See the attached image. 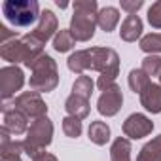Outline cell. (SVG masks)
<instances>
[{
    "mask_svg": "<svg viewBox=\"0 0 161 161\" xmlns=\"http://www.w3.org/2000/svg\"><path fill=\"white\" fill-rule=\"evenodd\" d=\"M74 14L70 19V32L76 42H87L95 34L99 6L95 0H78L72 4Z\"/></svg>",
    "mask_w": 161,
    "mask_h": 161,
    "instance_id": "cell-1",
    "label": "cell"
},
{
    "mask_svg": "<svg viewBox=\"0 0 161 161\" xmlns=\"http://www.w3.org/2000/svg\"><path fill=\"white\" fill-rule=\"evenodd\" d=\"M27 68H31L32 76L29 80V87L36 93H49L59 86V72H57V63L42 53L40 57H36L34 61L25 64Z\"/></svg>",
    "mask_w": 161,
    "mask_h": 161,
    "instance_id": "cell-2",
    "label": "cell"
},
{
    "mask_svg": "<svg viewBox=\"0 0 161 161\" xmlns=\"http://www.w3.org/2000/svg\"><path fill=\"white\" fill-rule=\"evenodd\" d=\"M91 55V70H97L101 76L97 86L101 91L114 86V80L119 74V57L112 47H89Z\"/></svg>",
    "mask_w": 161,
    "mask_h": 161,
    "instance_id": "cell-3",
    "label": "cell"
},
{
    "mask_svg": "<svg viewBox=\"0 0 161 161\" xmlns=\"http://www.w3.org/2000/svg\"><path fill=\"white\" fill-rule=\"evenodd\" d=\"M44 44H40L36 38H32L31 34L23 36V38H14L6 44H2V47H0V57H2L4 61L12 63L17 66V63H31L34 61L36 57H40L44 51H42Z\"/></svg>",
    "mask_w": 161,
    "mask_h": 161,
    "instance_id": "cell-4",
    "label": "cell"
},
{
    "mask_svg": "<svg viewBox=\"0 0 161 161\" xmlns=\"http://www.w3.org/2000/svg\"><path fill=\"white\" fill-rule=\"evenodd\" d=\"M51 140H53V123L46 116V118H40L31 123L27 136L23 140V150L29 157L34 159L40 153H44V150L51 144Z\"/></svg>",
    "mask_w": 161,
    "mask_h": 161,
    "instance_id": "cell-5",
    "label": "cell"
},
{
    "mask_svg": "<svg viewBox=\"0 0 161 161\" xmlns=\"http://www.w3.org/2000/svg\"><path fill=\"white\" fill-rule=\"evenodd\" d=\"M4 17L14 27H31L32 23L40 21V4L36 0H6L2 4Z\"/></svg>",
    "mask_w": 161,
    "mask_h": 161,
    "instance_id": "cell-6",
    "label": "cell"
},
{
    "mask_svg": "<svg viewBox=\"0 0 161 161\" xmlns=\"http://www.w3.org/2000/svg\"><path fill=\"white\" fill-rule=\"evenodd\" d=\"M14 106L19 112H23L32 121H36L40 118H46V114H47V106L42 101L40 93H36V91H25V93H21L14 101Z\"/></svg>",
    "mask_w": 161,
    "mask_h": 161,
    "instance_id": "cell-7",
    "label": "cell"
},
{
    "mask_svg": "<svg viewBox=\"0 0 161 161\" xmlns=\"http://www.w3.org/2000/svg\"><path fill=\"white\" fill-rule=\"evenodd\" d=\"M23 84H25V74L19 66L12 64L0 70V95H2L4 101L14 97L23 87Z\"/></svg>",
    "mask_w": 161,
    "mask_h": 161,
    "instance_id": "cell-8",
    "label": "cell"
},
{
    "mask_svg": "<svg viewBox=\"0 0 161 161\" xmlns=\"http://www.w3.org/2000/svg\"><path fill=\"white\" fill-rule=\"evenodd\" d=\"M121 104H123V95H121V87L119 86H110L103 91V95L99 97V103H97V110L101 116H106V118H112L116 116L119 110H121Z\"/></svg>",
    "mask_w": 161,
    "mask_h": 161,
    "instance_id": "cell-9",
    "label": "cell"
},
{
    "mask_svg": "<svg viewBox=\"0 0 161 161\" xmlns=\"http://www.w3.org/2000/svg\"><path fill=\"white\" fill-rule=\"evenodd\" d=\"M121 129H123V135L129 140H138V138L148 136L153 131V121L148 116H144V114H131L123 121Z\"/></svg>",
    "mask_w": 161,
    "mask_h": 161,
    "instance_id": "cell-10",
    "label": "cell"
},
{
    "mask_svg": "<svg viewBox=\"0 0 161 161\" xmlns=\"http://www.w3.org/2000/svg\"><path fill=\"white\" fill-rule=\"evenodd\" d=\"M59 21H57V15L51 12V10H44L42 15H40V21L36 25V29L31 32L32 38H36L40 44H46L53 34H57L59 31Z\"/></svg>",
    "mask_w": 161,
    "mask_h": 161,
    "instance_id": "cell-11",
    "label": "cell"
},
{
    "mask_svg": "<svg viewBox=\"0 0 161 161\" xmlns=\"http://www.w3.org/2000/svg\"><path fill=\"white\" fill-rule=\"evenodd\" d=\"M2 114H4V129H8L12 135H15V136H19V135H23V133H27L29 131V118L23 114V112H19L14 104L10 106V104H6L4 108H2Z\"/></svg>",
    "mask_w": 161,
    "mask_h": 161,
    "instance_id": "cell-12",
    "label": "cell"
},
{
    "mask_svg": "<svg viewBox=\"0 0 161 161\" xmlns=\"http://www.w3.org/2000/svg\"><path fill=\"white\" fill-rule=\"evenodd\" d=\"M140 104H142L148 112L159 114V112H161V86L150 84V86L140 93Z\"/></svg>",
    "mask_w": 161,
    "mask_h": 161,
    "instance_id": "cell-13",
    "label": "cell"
},
{
    "mask_svg": "<svg viewBox=\"0 0 161 161\" xmlns=\"http://www.w3.org/2000/svg\"><path fill=\"white\" fill-rule=\"evenodd\" d=\"M142 34V19L138 15H127L121 23L119 36L123 42H136Z\"/></svg>",
    "mask_w": 161,
    "mask_h": 161,
    "instance_id": "cell-14",
    "label": "cell"
},
{
    "mask_svg": "<svg viewBox=\"0 0 161 161\" xmlns=\"http://www.w3.org/2000/svg\"><path fill=\"white\" fill-rule=\"evenodd\" d=\"M64 110L68 112V116L72 118H78V119H84L89 116V101L87 99H82V97H78V95H70L66 101H64Z\"/></svg>",
    "mask_w": 161,
    "mask_h": 161,
    "instance_id": "cell-15",
    "label": "cell"
},
{
    "mask_svg": "<svg viewBox=\"0 0 161 161\" xmlns=\"http://www.w3.org/2000/svg\"><path fill=\"white\" fill-rule=\"evenodd\" d=\"M68 68L76 74L82 76L86 70H91V55L89 49H82V51H74L68 57Z\"/></svg>",
    "mask_w": 161,
    "mask_h": 161,
    "instance_id": "cell-16",
    "label": "cell"
},
{
    "mask_svg": "<svg viewBox=\"0 0 161 161\" xmlns=\"http://www.w3.org/2000/svg\"><path fill=\"white\" fill-rule=\"evenodd\" d=\"M118 23H119V10H118V8L106 6V8H103V10L99 12V15H97V25H99L104 32H112Z\"/></svg>",
    "mask_w": 161,
    "mask_h": 161,
    "instance_id": "cell-17",
    "label": "cell"
},
{
    "mask_svg": "<svg viewBox=\"0 0 161 161\" xmlns=\"http://www.w3.org/2000/svg\"><path fill=\"white\" fill-rule=\"evenodd\" d=\"M110 161H131V140L127 136H118L112 142Z\"/></svg>",
    "mask_w": 161,
    "mask_h": 161,
    "instance_id": "cell-18",
    "label": "cell"
},
{
    "mask_svg": "<svg viewBox=\"0 0 161 161\" xmlns=\"http://www.w3.org/2000/svg\"><path fill=\"white\" fill-rule=\"evenodd\" d=\"M89 140L97 146H104L108 140H110V127L106 121H91L89 125Z\"/></svg>",
    "mask_w": 161,
    "mask_h": 161,
    "instance_id": "cell-19",
    "label": "cell"
},
{
    "mask_svg": "<svg viewBox=\"0 0 161 161\" xmlns=\"http://www.w3.org/2000/svg\"><path fill=\"white\" fill-rule=\"evenodd\" d=\"M136 161H161V135L152 138L136 155Z\"/></svg>",
    "mask_w": 161,
    "mask_h": 161,
    "instance_id": "cell-20",
    "label": "cell"
},
{
    "mask_svg": "<svg viewBox=\"0 0 161 161\" xmlns=\"http://www.w3.org/2000/svg\"><path fill=\"white\" fill-rule=\"evenodd\" d=\"M150 84H152V82H150V76H148L142 68H133V70L129 72V87H131L133 93H138V95H140Z\"/></svg>",
    "mask_w": 161,
    "mask_h": 161,
    "instance_id": "cell-21",
    "label": "cell"
},
{
    "mask_svg": "<svg viewBox=\"0 0 161 161\" xmlns=\"http://www.w3.org/2000/svg\"><path fill=\"white\" fill-rule=\"evenodd\" d=\"M76 46V40L70 32V29H61L55 36H53V49L59 53H66Z\"/></svg>",
    "mask_w": 161,
    "mask_h": 161,
    "instance_id": "cell-22",
    "label": "cell"
},
{
    "mask_svg": "<svg viewBox=\"0 0 161 161\" xmlns=\"http://www.w3.org/2000/svg\"><path fill=\"white\" fill-rule=\"evenodd\" d=\"M93 87H95L93 80H91L89 76H84V74H82V76L76 78V82H74V86H72V93L89 101V97L93 95Z\"/></svg>",
    "mask_w": 161,
    "mask_h": 161,
    "instance_id": "cell-23",
    "label": "cell"
},
{
    "mask_svg": "<svg viewBox=\"0 0 161 161\" xmlns=\"http://www.w3.org/2000/svg\"><path fill=\"white\" fill-rule=\"evenodd\" d=\"M140 49L144 53H161V32H152L140 38Z\"/></svg>",
    "mask_w": 161,
    "mask_h": 161,
    "instance_id": "cell-24",
    "label": "cell"
},
{
    "mask_svg": "<svg viewBox=\"0 0 161 161\" xmlns=\"http://www.w3.org/2000/svg\"><path fill=\"white\" fill-rule=\"evenodd\" d=\"M84 127H82V119L78 118H72V116H66L63 119V133L70 138H78L80 135H82Z\"/></svg>",
    "mask_w": 161,
    "mask_h": 161,
    "instance_id": "cell-25",
    "label": "cell"
},
{
    "mask_svg": "<svg viewBox=\"0 0 161 161\" xmlns=\"http://www.w3.org/2000/svg\"><path fill=\"white\" fill-rule=\"evenodd\" d=\"M142 70L150 78H153V76L159 78V74H161V57L159 55H148V57H144L142 59Z\"/></svg>",
    "mask_w": 161,
    "mask_h": 161,
    "instance_id": "cell-26",
    "label": "cell"
},
{
    "mask_svg": "<svg viewBox=\"0 0 161 161\" xmlns=\"http://www.w3.org/2000/svg\"><path fill=\"white\" fill-rule=\"evenodd\" d=\"M148 23L153 29H161V0L153 2L148 10Z\"/></svg>",
    "mask_w": 161,
    "mask_h": 161,
    "instance_id": "cell-27",
    "label": "cell"
},
{
    "mask_svg": "<svg viewBox=\"0 0 161 161\" xmlns=\"http://www.w3.org/2000/svg\"><path fill=\"white\" fill-rule=\"evenodd\" d=\"M119 6H121V10H125L129 15H136V12L144 6V2H142V0H121Z\"/></svg>",
    "mask_w": 161,
    "mask_h": 161,
    "instance_id": "cell-28",
    "label": "cell"
},
{
    "mask_svg": "<svg viewBox=\"0 0 161 161\" xmlns=\"http://www.w3.org/2000/svg\"><path fill=\"white\" fill-rule=\"evenodd\" d=\"M32 161H57V157H55L53 153H47V152H44V153H40L38 157H34Z\"/></svg>",
    "mask_w": 161,
    "mask_h": 161,
    "instance_id": "cell-29",
    "label": "cell"
},
{
    "mask_svg": "<svg viewBox=\"0 0 161 161\" xmlns=\"http://www.w3.org/2000/svg\"><path fill=\"white\" fill-rule=\"evenodd\" d=\"M57 6H59V8H66L68 4H66V2H61V0H57Z\"/></svg>",
    "mask_w": 161,
    "mask_h": 161,
    "instance_id": "cell-30",
    "label": "cell"
},
{
    "mask_svg": "<svg viewBox=\"0 0 161 161\" xmlns=\"http://www.w3.org/2000/svg\"><path fill=\"white\" fill-rule=\"evenodd\" d=\"M159 86H161V74H159Z\"/></svg>",
    "mask_w": 161,
    "mask_h": 161,
    "instance_id": "cell-31",
    "label": "cell"
}]
</instances>
